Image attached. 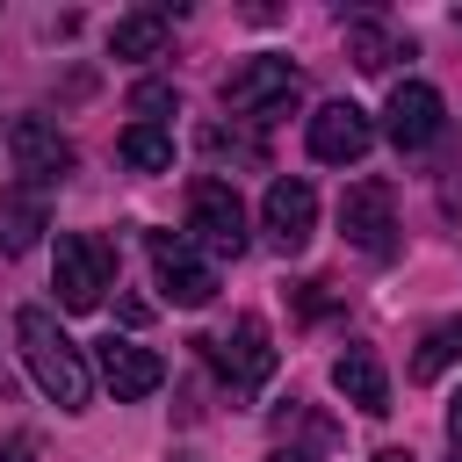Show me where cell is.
Instances as JSON below:
<instances>
[{
	"mask_svg": "<svg viewBox=\"0 0 462 462\" xmlns=\"http://www.w3.org/2000/svg\"><path fill=\"white\" fill-rule=\"evenodd\" d=\"M14 339H22V361H29L36 390H43L58 411H87V397H94V383H87V354L65 339V325H58L43 303L14 310Z\"/></svg>",
	"mask_w": 462,
	"mask_h": 462,
	"instance_id": "1",
	"label": "cell"
},
{
	"mask_svg": "<svg viewBox=\"0 0 462 462\" xmlns=\"http://www.w3.org/2000/svg\"><path fill=\"white\" fill-rule=\"evenodd\" d=\"M296 101H303V79H296V65H289V58H274V51L245 58V65L224 79V108H231V116H245V123L296 116Z\"/></svg>",
	"mask_w": 462,
	"mask_h": 462,
	"instance_id": "2",
	"label": "cell"
},
{
	"mask_svg": "<svg viewBox=\"0 0 462 462\" xmlns=\"http://www.w3.org/2000/svg\"><path fill=\"white\" fill-rule=\"evenodd\" d=\"M195 346H202V361L224 375V390H238V397H253V390L274 375V339H267L260 318H238L231 332H209V339H195Z\"/></svg>",
	"mask_w": 462,
	"mask_h": 462,
	"instance_id": "3",
	"label": "cell"
},
{
	"mask_svg": "<svg viewBox=\"0 0 462 462\" xmlns=\"http://www.w3.org/2000/svg\"><path fill=\"white\" fill-rule=\"evenodd\" d=\"M188 231H195V245H209L217 260H238V253H245V202H238V188L217 180V173H202V180L188 188Z\"/></svg>",
	"mask_w": 462,
	"mask_h": 462,
	"instance_id": "4",
	"label": "cell"
},
{
	"mask_svg": "<svg viewBox=\"0 0 462 462\" xmlns=\"http://www.w3.org/2000/svg\"><path fill=\"white\" fill-rule=\"evenodd\" d=\"M144 245H152V274H159L166 303L202 310V303L217 296V267L195 253V238H180V231H144Z\"/></svg>",
	"mask_w": 462,
	"mask_h": 462,
	"instance_id": "5",
	"label": "cell"
},
{
	"mask_svg": "<svg viewBox=\"0 0 462 462\" xmlns=\"http://www.w3.org/2000/svg\"><path fill=\"white\" fill-rule=\"evenodd\" d=\"M108 282H116V253L94 231H65L58 238V310H94Z\"/></svg>",
	"mask_w": 462,
	"mask_h": 462,
	"instance_id": "6",
	"label": "cell"
},
{
	"mask_svg": "<svg viewBox=\"0 0 462 462\" xmlns=\"http://www.w3.org/2000/svg\"><path fill=\"white\" fill-rule=\"evenodd\" d=\"M339 231L346 245H361L368 260H390L397 253V202H390V180H354L339 195Z\"/></svg>",
	"mask_w": 462,
	"mask_h": 462,
	"instance_id": "7",
	"label": "cell"
},
{
	"mask_svg": "<svg viewBox=\"0 0 462 462\" xmlns=\"http://www.w3.org/2000/svg\"><path fill=\"white\" fill-rule=\"evenodd\" d=\"M7 152H14V173L29 188H51V180L72 173V137L58 123H43V116H14L7 123Z\"/></svg>",
	"mask_w": 462,
	"mask_h": 462,
	"instance_id": "8",
	"label": "cell"
},
{
	"mask_svg": "<svg viewBox=\"0 0 462 462\" xmlns=\"http://www.w3.org/2000/svg\"><path fill=\"white\" fill-rule=\"evenodd\" d=\"M383 130H390L397 152H426L440 137V94L426 79H397L390 87V108H383Z\"/></svg>",
	"mask_w": 462,
	"mask_h": 462,
	"instance_id": "9",
	"label": "cell"
},
{
	"mask_svg": "<svg viewBox=\"0 0 462 462\" xmlns=\"http://www.w3.org/2000/svg\"><path fill=\"white\" fill-rule=\"evenodd\" d=\"M368 144H375L368 108H354V101H325V108L310 116V159H325V166H354Z\"/></svg>",
	"mask_w": 462,
	"mask_h": 462,
	"instance_id": "10",
	"label": "cell"
},
{
	"mask_svg": "<svg viewBox=\"0 0 462 462\" xmlns=\"http://www.w3.org/2000/svg\"><path fill=\"white\" fill-rule=\"evenodd\" d=\"M94 368H101V383H108L123 404H130V397H152V390L166 383V361H159L152 346H137V339H116V332L94 346Z\"/></svg>",
	"mask_w": 462,
	"mask_h": 462,
	"instance_id": "11",
	"label": "cell"
},
{
	"mask_svg": "<svg viewBox=\"0 0 462 462\" xmlns=\"http://www.w3.org/2000/svg\"><path fill=\"white\" fill-rule=\"evenodd\" d=\"M260 224H267V238H274L282 253H303L310 231H318V195H310V180H274L267 202H260Z\"/></svg>",
	"mask_w": 462,
	"mask_h": 462,
	"instance_id": "12",
	"label": "cell"
},
{
	"mask_svg": "<svg viewBox=\"0 0 462 462\" xmlns=\"http://www.w3.org/2000/svg\"><path fill=\"white\" fill-rule=\"evenodd\" d=\"M332 390H339L346 404H361L368 419H383V411H390V375H383L375 346H346V354L332 361Z\"/></svg>",
	"mask_w": 462,
	"mask_h": 462,
	"instance_id": "13",
	"label": "cell"
},
{
	"mask_svg": "<svg viewBox=\"0 0 462 462\" xmlns=\"http://www.w3.org/2000/svg\"><path fill=\"white\" fill-rule=\"evenodd\" d=\"M51 231V209H43V188H7L0 195V253H29L36 238Z\"/></svg>",
	"mask_w": 462,
	"mask_h": 462,
	"instance_id": "14",
	"label": "cell"
},
{
	"mask_svg": "<svg viewBox=\"0 0 462 462\" xmlns=\"http://www.w3.org/2000/svg\"><path fill=\"white\" fill-rule=\"evenodd\" d=\"M166 36H173V22H166L159 7H137V14H123V22L108 29V51H116V58H159Z\"/></svg>",
	"mask_w": 462,
	"mask_h": 462,
	"instance_id": "15",
	"label": "cell"
},
{
	"mask_svg": "<svg viewBox=\"0 0 462 462\" xmlns=\"http://www.w3.org/2000/svg\"><path fill=\"white\" fill-rule=\"evenodd\" d=\"M116 152H123L130 173H166V166H173V130H166V123H130Z\"/></svg>",
	"mask_w": 462,
	"mask_h": 462,
	"instance_id": "16",
	"label": "cell"
},
{
	"mask_svg": "<svg viewBox=\"0 0 462 462\" xmlns=\"http://www.w3.org/2000/svg\"><path fill=\"white\" fill-rule=\"evenodd\" d=\"M455 361H462V318H440V325L419 339L411 375H419V383H433V375H440V368H455Z\"/></svg>",
	"mask_w": 462,
	"mask_h": 462,
	"instance_id": "17",
	"label": "cell"
},
{
	"mask_svg": "<svg viewBox=\"0 0 462 462\" xmlns=\"http://www.w3.org/2000/svg\"><path fill=\"white\" fill-rule=\"evenodd\" d=\"M346 58H354L361 72H383V65L397 58V43H390L383 22H346Z\"/></svg>",
	"mask_w": 462,
	"mask_h": 462,
	"instance_id": "18",
	"label": "cell"
},
{
	"mask_svg": "<svg viewBox=\"0 0 462 462\" xmlns=\"http://www.w3.org/2000/svg\"><path fill=\"white\" fill-rule=\"evenodd\" d=\"M130 108H137L144 123H159V116H173V108H180V94H173L166 79H137V87H130Z\"/></svg>",
	"mask_w": 462,
	"mask_h": 462,
	"instance_id": "19",
	"label": "cell"
},
{
	"mask_svg": "<svg viewBox=\"0 0 462 462\" xmlns=\"http://www.w3.org/2000/svg\"><path fill=\"white\" fill-rule=\"evenodd\" d=\"M448 455H455V462H462V390H455V397H448Z\"/></svg>",
	"mask_w": 462,
	"mask_h": 462,
	"instance_id": "20",
	"label": "cell"
},
{
	"mask_svg": "<svg viewBox=\"0 0 462 462\" xmlns=\"http://www.w3.org/2000/svg\"><path fill=\"white\" fill-rule=\"evenodd\" d=\"M0 462H36V433H14V440L0 448Z\"/></svg>",
	"mask_w": 462,
	"mask_h": 462,
	"instance_id": "21",
	"label": "cell"
},
{
	"mask_svg": "<svg viewBox=\"0 0 462 462\" xmlns=\"http://www.w3.org/2000/svg\"><path fill=\"white\" fill-rule=\"evenodd\" d=\"M267 462H318V455H296V448H274Z\"/></svg>",
	"mask_w": 462,
	"mask_h": 462,
	"instance_id": "22",
	"label": "cell"
},
{
	"mask_svg": "<svg viewBox=\"0 0 462 462\" xmlns=\"http://www.w3.org/2000/svg\"><path fill=\"white\" fill-rule=\"evenodd\" d=\"M375 462H411V448H383V455H375Z\"/></svg>",
	"mask_w": 462,
	"mask_h": 462,
	"instance_id": "23",
	"label": "cell"
}]
</instances>
